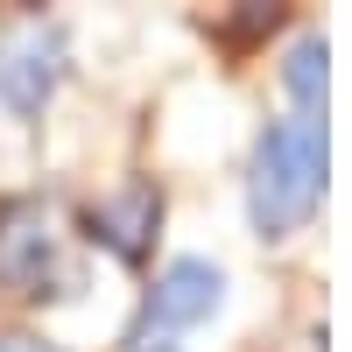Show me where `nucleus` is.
Masks as SVG:
<instances>
[{
	"label": "nucleus",
	"instance_id": "nucleus-1",
	"mask_svg": "<svg viewBox=\"0 0 352 352\" xmlns=\"http://www.w3.org/2000/svg\"><path fill=\"white\" fill-rule=\"evenodd\" d=\"M317 190H324V120L317 113H289L261 134L254 155V226L282 240L310 219Z\"/></svg>",
	"mask_w": 352,
	"mask_h": 352
},
{
	"label": "nucleus",
	"instance_id": "nucleus-4",
	"mask_svg": "<svg viewBox=\"0 0 352 352\" xmlns=\"http://www.w3.org/2000/svg\"><path fill=\"white\" fill-rule=\"evenodd\" d=\"M155 219H162L155 184H120L113 197H99V204H92V240H106L120 261H141V247H148Z\"/></svg>",
	"mask_w": 352,
	"mask_h": 352
},
{
	"label": "nucleus",
	"instance_id": "nucleus-6",
	"mask_svg": "<svg viewBox=\"0 0 352 352\" xmlns=\"http://www.w3.org/2000/svg\"><path fill=\"white\" fill-rule=\"evenodd\" d=\"M282 78H289V92H296V113H317L324 106V43H296Z\"/></svg>",
	"mask_w": 352,
	"mask_h": 352
},
{
	"label": "nucleus",
	"instance_id": "nucleus-2",
	"mask_svg": "<svg viewBox=\"0 0 352 352\" xmlns=\"http://www.w3.org/2000/svg\"><path fill=\"white\" fill-rule=\"evenodd\" d=\"M0 275L14 289H43L56 275V232L43 204H8L0 212Z\"/></svg>",
	"mask_w": 352,
	"mask_h": 352
},
{
	"label": "nucleus",
	"instance_id": "nucleus-3",
	"mask_svg": "<svg viewBox=\"0 0 352 352\" xmlns=\"http://www.w3.org/2000/svg\"><path fill=\"white\" fill-rule=\"evenodd\" d=\"M219 289H226V275L212 268V261H169L162 282H155V296H148V338L212 317L219 310Z\"/></svg>",
	"mask_w": 352,
	"mask_h": 352
},
{
	"label": "nucleus",
	"instance_id": "nucleus-5",
	"mask_svg": "<svg viewBox=\"0 0 352 352\" xmlns=\"http://www.w3.org/2000/svg\"><path fill=\"white\" fill-rule=\"evenodd\" d=\"M50 85H56V36L28 28V36H14L8 50H0V92H8V106L36 113Z\"/></svg>",
	"mask_w": 352,
	"mask_h": 352
},
{
	"label": "nucleus",
	"instance_id": "nucleus-7",
	"mask_svg": "<svg viewBox=\"0 0 352 352\" xmlns=\"http://www.w3.org/2000/svg\"><path fill=\"white\" fill-rule=\"evenodd\" d=\"M0 352H56V345H43V338H0Z\"/></svg>",
	"mask_w": 352,
	"mask_h": 352
}]
</instances>
